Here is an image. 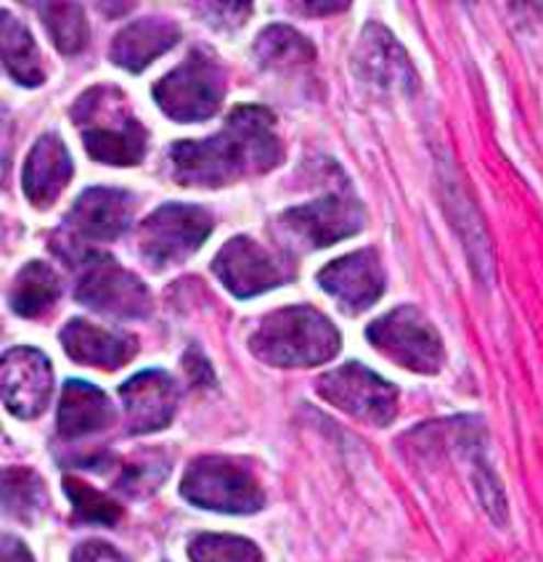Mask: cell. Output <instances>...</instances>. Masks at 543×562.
<instances>
[{"label": "cell", "instance_id": "cell-1", "mask_svg": "<svg viewBox=\"0 0 543 562\" xmlns=\"http://www.w3.org/2000/svg\"><path fill=\"white\" fill-rule=\"evenodd\" d=\"M284 159L276 117L265 106H236L220 133L170 146V178L181 187L220 189L241 178L263 176Z\"/></svg>", "mask_w": 543, "mask_h": 562}, {"label": "cell", "instance_id": "cell-2", "mask_svg": "<svg viewBox=\"0 0 543 562\" xmlns=\"http://www.w3.org/2000/svg\"><path fill=\"white\" fill-rule=\"evenodd\" d=\"M342 337L335 324L308 305H292L263 316L249 337V350L263 363L281 369H308L335 359Z\"/></svg>", "mask_w": 543, "mask_h": 562}, {"label": "cell", "instance_id": "cell-3", "mask_svg": "<svg viewBox=\"0 0 543 562\" xmlns=\"http://www.w3.org/2000/svg\"><path fill=\"white\" fill-rule=\"evenodd\" d=\"M88 155L104 165H138L146 155L149 133L138 123L125 93L114 86H95L72 106Z\"/></svg>", "mask_w": 543, "mask_h": 562}, {"label": "cell", "instance_id": "cell-4", "mask_svg": "<svg viewBox=\"0 0 543 562\" xmlns=\"http://www.w3.org/2000/svg\"><path fill=\"white\" fill-rule=\"evenodd\" d=\"M181 494L196 507L226 515H252L265 504L258 477L228 457L194 459L183 475Z\"/></svg>", "mask_w": 543, "mask_h": 562}, {"label": "cell", "instance_id": "cell-5", "mask_svg": "<svg viewBox=\"0 0 543 562\" xmlns=\"http://www.w3.org/2000/svg\"><path fill=\"white\" fill-rule=\"evenodd\" d=\"M226 95V72L210 50L196 48L155 86L159 110L178 123L213 117Z\"/></svg>", "mask_w": 543, "mask_h": 562}, {"label": "cell", "instance_id": "cell-6", "mask_svg": "<svg viewBox=\"0 0 543 562\" xmlns=\"http://www.w3.org/2000/svg\"><path fill=\"white\" fill-rule=\"evenodd\" d=\"M213 215L196 204H162L138 228V250L155 271L183 263L213 234Z\"/></svg>", "mask_w": 543, "mask_h": 562}, {"label": "cell", "instance_id": "cell-7", "mask_svg": "<svg viewBox=\"0 0 543 562\" xmlns=\"http://www.w3.org/2000/svg\"><path fill=\"white\" fill-rule=\"evenodd\" d=\"M363 228V207L344 183L326 191L321 200L290 207L279 215V232L303 250H321L348 239Z\"/></svg>", "mask_w": 543, "mask_h": 562}, {"label": "cell", "instance_id": "cell-8", "mask_svg": "<svg viewBox=\"0 0 543 562\" xmlns=\"http://www.w3.org/2000/svg\"><path fill=\"white\" fill-rule=\"evenodd\" d=\"M366 337L389 361L417 374L440 372L445 361V348L438 329L414 305H404L376 318L369 324Z\"/></svg>", "mask_w": 543, "mask_h": 562}, {"label": "cell", "instance_id": "cell-9", "mask_svg": "<svg viewBox=\"0 0 543 562\" xmlns=\"http://www.w3.org/2000/svg\"><path fill=\"white\" fill-rule=\"evenodd\" d=\"M78 303L112 318H146L155 308L144 281L125 271L112 255L101 252H88L82 258Z\"/></svg>", "mask_w": 543, "mask_h": 562}, {"label": "cell", "instance_id": "cell-10", "mask_svg": "<svg viewBox=\"0 0 543 562\" xmlns=\"http://www.w3.org/2000/svg\"><path fill=\"white\" fill-rule=\"evenodd\" d=\"M316 391L331 406L374 427H387L398 417V387L363 363L350 361L335 372H326L316 382Z\"/></svg>", "mask_w": 543, "mask_h": 562}, {"label": "cell", "instance_id": "cell-11", "mask_svg": "<svg viewBox=\"0 0 543 562\" xmlns=\"http://www.w3.org/2000/svg\"><path fill=\"white\" fill-rule=\"evenodd\" d=\"M215 277L226 284L228 292L247 300L273 290L290 281V271L281 260L249 236H236L226 241L213 260Z\"/></svg>", "mask_w": 543, "mask_h": 562}, {"label": "cell", "instance_id": "cell-12", "mask_svg": "<svg viewBox=\"0 0 543 562\" xmlns=\"http://www.w3.org/2000/svg\"><path fill=\"white\" fill-rule=\"evenodd\" d=\"M0 391L14 417H41L54 391V369L46 353L35 348H11L0 363Z\"/></svg>", "mask_w": 543, "mask_h": 562}, {"label": "cell", "instance_id": "cell-13", "mask_svg": "<svg viewBox=\"0 0 543 562\" xmlns=\"http://www.w3.org/2000/svg\"><path fill=\"white\" fill-rule=\"evenodd\" d=\"M318 284L326 295L337 300L344 313L355 316V313L372 308L382 297L385 271H382V260L374 250H358L324 266L318 273Z\"/></svg>", "mask_w": 543, "mask_h": 562}, {"label": "cell", "instance_id": "cell-14", "mask_svg": "<svg viewBox=\"0 0 543 562\" xmlns=\"http://www.w3.org/2000/svg\"><path fill=\"white\" fill-rule=\"evenodd\" d=\"M125 404L127 432L131 436H144V432H157L168 427L178 408V387L170 374L149 369L120 387Z\"/></svg>", "mask_w": 543, "mask_h": 562}, {"label": "cell", "instance_id": "cell-15", "mask_svg": "<svg viewBox=\"0 0 543 562\" xmlns=\"http://www.w3.org/2000/svg\"><path fill=\"white\" fill-rule=\"evenodd\" d=\"M133 196L123 189H86L67 215V228L78 239L112 241L131 228Z\"/></svg>", "mask_w": 543, "mask_h": 562}, {"label": "cell", "instance_id": "cell-16", "mask_svg": "<svg viewBox=\"0 0 543 562\" xmlns=\"http://www.w3.org/2000/svg\"><path fill=\"white\" fill-rule=\"evenodd\" d=\"M355 67L361 78L385 88V91L387 88L408 91V88L417 86V72H414L406 50L380 24H369L366 32H363L361 43H358Z\"/></svg>", "mask_w": 543, "mask_h": 562}, {"label": "cell", "instance_id": "cell-17", "mask_svg": "<svg viewBox=\"0 0 543 562\" xmlns=\"http://www.w3.org/2000/svg\"><path fill=\"white\" fill-rule=\"evenodd\" d=\"M61 345L69 359L86 363V367L114 369L125 367L138 353V340L125 331H109L86 322V318H72L61 331Z\"/></svg>", "mask_w": 543, "mask_h": 562}, {"label": "cell", "instance_id": "cell-18", "mask_svg": "<svg viewBox=\"0 0 543 562\" xmlns=\"http://www.w3.org/2000/svg\"><path fill=\"white\" fill-rule=\"evenodd\" d=\"M72 178V157L59 136L37 138L22 170V187L35 207H50Z\"/></svg>", "mask_w": 543, "mask_h": 562}, {"label": "cell", "instance_id": "cell-19", "mask_svg": "<svg viewBox=\"0 0 543 562\" xmlns=\"http://www.w3.org/2000/svg\"><path fill=\"white\" fill-rule=\"evenodd\" d=\"M178 41H181L178 24H172L165 16H146L117 32L109 56H112V61L117 67L127 69V72H140L157 56H162L165 50L176 46Z\"/></svg>", "mask_w": 543, "mask_h": 562}, {"label": "cell", "instance_id": "cell-20", "mask_svg": "<svg viewBox=\"0 0 543 562\" xmlns=\"http://www.w3.org/2000/svg\"><path fill=\"white\" fill-rule=\"evenodd\" d=\"M114 422V406L104 391L82 380H69L64 385L59 404V436L78 440L104 432Z\"/></svg>", "mask_w": 543, "mask_h": 562}, {"label": "cell", "instance_id": "cell-21", "mask_svg": "<svg viewBox=\"0 0 543 562\" xmlns=\"http://www.w3.org/2000/svg\"><path fill=\"white\" fill-rule=\"evenodd\" d=\"M0 54H3L5 72L14 78L19 86L37 88L46 82V69L37 54L35 41L24 24H19L9 11L0 14Z\"/></svg>", "mask_w": 543, "mask_h": 562}, {"label": "cell", "instance_id": "cell-22", "mask_svg": "<svg viewBox=\"0 0 543 562\" xmlns=\"http://www.w3.org/2000/svg\"><path fill=\"white\" fill-rule=\"evenodd\" d=\"M59 295L61 281L54 268L35 260V263H27L16 273L14 284L9 290V305L16 316L37 318L54 308Z\"/></svg>", "mask_w": 543, "mask_h": 562}, {"label": "cell", "instance_id": "cell-23", "mask_svg": "<svg viewBox=\"0 0 543 562\" xmlns=\"http://www.w3.org/2000/svg\"><path fill=\"white\" fill-rule=\"evenodd\" d=\"M254 56L263 67L290 69L299 67V64H310L316 59V48L297 30L286 27V24H271L254 41Z\"/></svg>", "mask_w": 543, "mask_h": 562}, {"label": "cell", "instance_id": "cell-24", "mask_svg": "<svg viewBox=\"0 0 543 562\" xmlns=\"http://www.w3.org/2000/svg\"><path fill=\"white\" fill-rule=\"evenodd\" d=\"M37 11L48 37L64 56L80 54L88 46V22L78 3H41Z\"/></svg>", "mask_w": 543, "mask_h": 562}, {"label": "cell", "instance_id": "cell-25", "mask_svg": "<svg viewBox=\"0 0 543 562\" xmlns=\"http://www.w3.org/2000/svg\"><path fill=\"white\" fill-rule=\"evenodd\" d=\"M46 507V488L27 468H9L3 475V509L9 517L32 522Z\"/></svg>", "mask_w": 543, "mask_h": 562}, {"label": "cell", "instance_id": "cell-26", "mask_svg": "<svg viewBox=\"0 0 543 562\" xmlns=\"http://www.w3.org/2000/svg\"><path fill=\"white\" fill-rule=\"evenodd\" d=\"M170 472V459L165 457L159 449H151V451H138L136 457L125 459L123 462V470H120L117 481V491H123L127 496H149L155 494V491L162 485L165 477H168Z\"/></svg>", "mask_w": 543, "mask_h": 562}, {"label": "cell", "instance_id": "cell-27", "mask_svg": "<svg viewBox=\"0 0 543 562\" xmlns=\"http://www.w3.org/2000/svg\"><path fill=\"white\" fill-rule=\"evenodd\" d=\"M191 562H265L249 539L228 533H200L189 544Z\"/></svg>", "mask_w": 543, "mask_h": 562}, {"label": "cell", "instance_id": "cell-28", "mask_svg": "<svg viewBox=\"0 0 543 562\" xmlns=\"http://www.w3.org/2000/svg\"><path fill=\"white\" fill-rule=\"evenodd\" d=\"M64 491H67L69 502H72L75 517L80 522H91V526H117L123 517V507L112 502L109 496L95 491L93 485L78 481V477H64Z\"/></svg>", "mask_w": 543, "mask_h": 562}, {"label": "cell", "instance_id": "cell-29", "mask_svg": "<svg viewBox=\"0 0 543 562\" xmlns=\"http://www.w3.org/2000/svg\"><path fill=\"white\" fill-rule=\"evenodd\" d=\"M72 562H127L123 558V552H117L112 544L106 541H86L75 549Z\"/></svg>", "mask_w": 543, "mask_h": 562}, {"label": "cell", "instance_id": "cell-30", "mask_svg": "<svg viewBox=\"0 0 543 562\" xmlns=\"http://www.w3.org/2000/svg\"><path fill=\"white\" fill-rule=\"evenodd\" d=\"M0 562H35V560H32L30 549L24 547L22 541L5 533L3 539H0Z\"/></svg>", "mask_w": 543, "mask_h": 562}, {"label": "cell", "instance_id": "cell-31", "mask_svg": "<svg viewBox=\"0 0 543 562\" xmlns=\"http://www.w3.org/2000/svg\"><path fill=\"white\" fill-rule=\"evenodd\" d=\"M299 11H310V14H340L348 9V3H299Z\"/></svg>", "mask_w": 543, "mask_h": 562}]
</instances>
